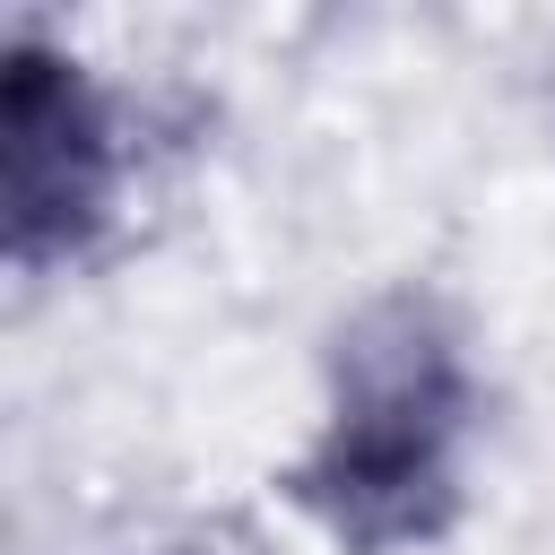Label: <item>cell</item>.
Returning a JSON list of instances; mask_svg holds the SVG:
<instances>
[{"mask_svg": "<svg viewBox=\"0 0 555 555\" xmlns=\"http://www.w3.org/2000/svg\"><path fill=\"white\" fill-rule=\"evenodd\" d=\"M173 555H199V546H173Z\"/></svg>", "mask_w": 555, "mask_h": 555, "instance_id": "obj_3", "label": "cell"}, {"mask_svg": "<svg viewBox=\"0 0 555 555\" xmlns=\"http://www.w3.org/2000/svg\"><path fill=\"white\" fill-rule=\"evenodd\" d=\"M468 364L434 304L390 295L338 347V390L321 442L295 468V503L356 555L425 546L460 512V451H468Z\"/></svg>", "mask_w": 555, "mask_h": 555, "instance_id": "obj_1", "label": "cell"}, {"mask_svg": "<svg viewBox=\"0 0 555 555\" xmlns=\"http://www.w3.org/2000/svg\"><path fill=\"white\" fill-rule=\"evenodd\" d=\"M0 156H9V260L52 269L69 260L113 191H121V121L87 87L78 61L43 52L35 35L9 43V87H0Z\"/></svg>", "mask_w": 555, "mask_h": 555, "instance_id": "obj_2", "label": "cell"}]
</instances>
